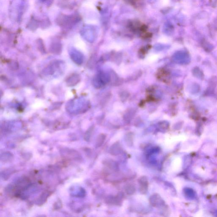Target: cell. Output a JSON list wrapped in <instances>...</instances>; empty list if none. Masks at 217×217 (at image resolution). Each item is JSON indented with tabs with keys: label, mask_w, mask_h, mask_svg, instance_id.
<instances>
[{
	"label": "cell",
	"mask_w": 217,
	"mask_h": 217,
	"mask_svg": "<svg viewBox=\"0 0 217 217\" xmlns=\"http://www.w3.org/2000/svg\"><path fill=\"white\" fill-rule=\"evenodd\" d=\"M151 203L154 206H157L160 205L162 203V200L160 196L158 195H154L151 197L150 199Z\"/></svg>",
	"instance_id": "6da1fadb"
},
{
	"label": "cell",
	"mask_w": 217,
	"mask_h": 217,
	"mask_svg": "<svg viewBox=\"0 0 217 217\" xmlns=\"http://www.w3.org/2000/svg\"><path fill=\"white\" fill-rule=\"evenodd\" d=\"M111 153L113 155H117L120 153L121 151V148L119 144H115L112 147L111 149Z\"/></svg>",
	"instance_id": "7a4b0ae2"
},
{
	"label": "cell",
	"mask_w": 217,
	"mask_h": 217,
	"mask_svg": "<svg viewBox=\"0 0 217 217\" xmlns=\"http://www.w3.org/2000/svg\"><path fill=\"white\" fill-rule=\"evenodd\" d=\"M126 190V191H127V193H128V194H133L134 192L135 189H134V188L133 186L130 185L129 186L127 187Z\"/></svg>",
	"instance_id": "3957f363"
}]
</instances>
